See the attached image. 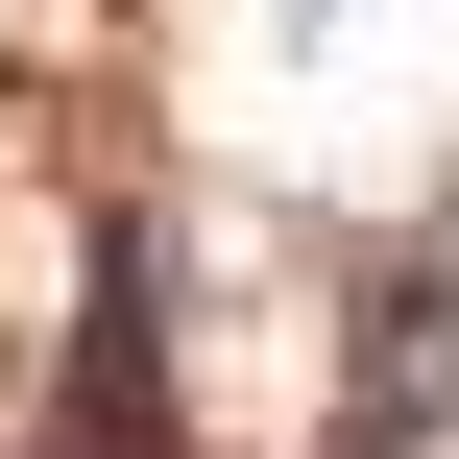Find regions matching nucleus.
Returning a JSON list of instances; mask_svg holds the SVG:
<instances>
[{
	"label": "nucleus",
	"mask_w": 459,
	"mask_h": 459,
	"mask_svg": "<svg viewBox=\"0 0 459 459\" xmlns=\"http://www.w3.org/2000/svg\"><path fill=\"white\" fill-rule=\"evenodd\" d=\"M436 411H459V266H387L339 363V459H436Z\"/></svg>",
	"instance_id": "f257e3e1"
}]
</instances>
